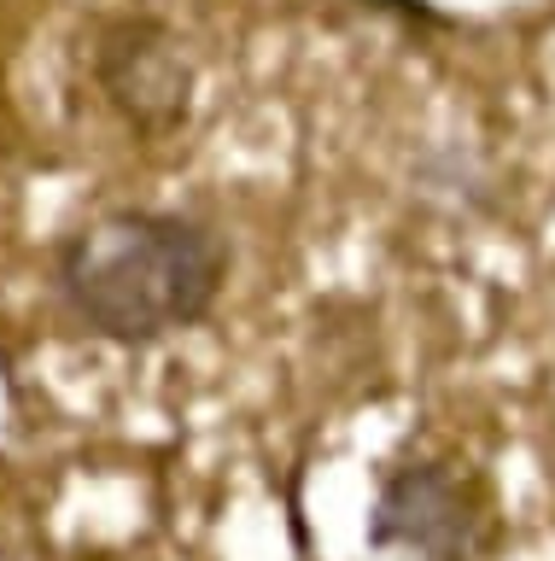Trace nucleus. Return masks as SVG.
I'll return each instance as SVG.
<instances>
[{
  "instance_id": "f257e3e1",
  "label": "nucleus",
  "mask_w": 555,
  "mask_h": 561,
  "mask_svg": "<svg viewBox=\"0 0 555 561\" xmlns=\"http://www.w3.org/2000/svg\"><path fill=\"white\" fill-rule=\"evenodd\" d=\"M65 316L112 345H159L199 328L229 287V245L182 210H106L54 257Z\"/></svg>"
},
{
  "instance_id": "f03ea898",
  "label": "nucleus",
  "mask_w": 555,
  "mask_h": 561,
  "mask_svg": "<svg viewBox=\"0 0 555 561\" xmlns=\"http://www.w3.org/2000/svg\"><path fill=\"white\" fill-rule=\"evenodd\" d=\"M497 538L485 480L462 462H404L369 503V543L415 561H479Z\"/></svg>"
},
{
  "instance_id": "7ed1b4c3",
  "label": "nucleus",
  "mask_w": 555,
  "mask_h": 561,
  "mask_svg": "<svg viewBox=\"0 0 555 561\" xmlns=\"http://www.w3.org/2000/svg\"><path fill=\"white\" fill-rule=\"evenodd\" d=\"M94 82L112 112L147 140L187 129L199 94L182 35L152 12H117L94 30Z\"/></svg>"
},
{
  "instance_id": "20e7f679",
  "label": "nucleus",
  "mask_w": 555,
  "mask_h": 561,
  "mask_svg": "<svg viewBox=\"0 0 555 561\" xmlns=\"http://www.w3.org/2000/svg\"><path fill=\"white\" fill-rule=\"evenodd\" d=\"M374 7H386L397 18H421V24H444V12H432L427 0H374Z\"/></svg>"
}]
</instances>
